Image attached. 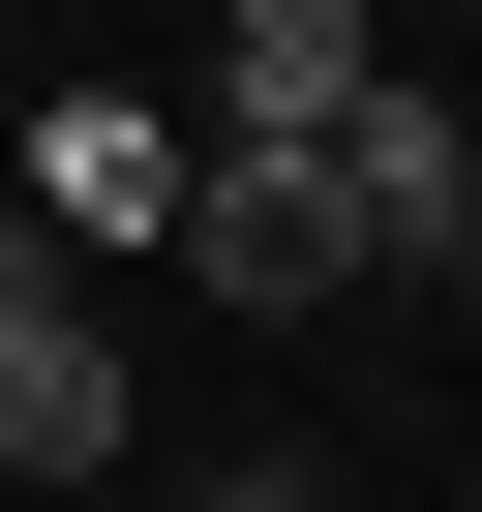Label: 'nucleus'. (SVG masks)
Instances as JSON below:
<instances>
[{"instance_id": "obj_1", "label": "nucleus", "mask_w": 482, "mask_h": 512, "mask_svg": "<svg viewBox=\"0 0 482 512\" xmlns=\"http://www.w3.org/2000/svg\"><path fill=\"white\" fill-rule=\"evenodd\" d=\"M0 482H31V512L121 482V302H91V241H31V211H0Z\"/></svg>"}, {"instance_id": "obj_2", "label": "nucleus", "mask_w": 482, "mask_h": 512, "mask_svg": "<svg viewBox=\"0 0 482 512\" xmlns=\"http://www.w3.org/2000/svg\"><path fill=\"white\" fill-rule=\"evenodd\" d=\"M181 272H211L241 332H302V302H362V211H332V151H181Z\"/></svg>"}, {"instance_id": "obj_3", "label": "nucleus", "mask_w": 482, "mask_h": 512, "mask_svg": "<svg viewBox=\"0 0 482 512\" xmlns=\"http://www.w3.org/2000/svg\"><path fill=\"white\" fill-rule=\"evenodd\" d=\"M332 211H362V302H392V272H482V121L392 61V91L332 121Z\"/></svg>"}, {"instance_id": "obj_4", "label": "nucleus", "mask_w": 482, "mask_h": 512, "mask_svg": "<svg viewBox=\"0 0 482 512\" xmlns=\"http://www.w3.org/2000/svg\"><path fill=\"white\" fill-rule=\"evenodd\" d=\"M362 91H392L362 0H211V121H181V151H332Z\"/></svg>"}, {"instance_id": "obj_5", "label": "nucleus", "mask_w": 482, "mask_h": 512, "mask_svg": "<svg viewBox=\"0 0 482 512\" xmlns=\"http://www.w3.org/2000/svg\"><path fill=\"white\" fill-rule=\"evenodd\" d=\"M31 241H181V121L151 91H61L31 121Z\"/></svg>"}, {"instance_id": "obj_6", "label": "nucleus", "mask_w": 482, "mask_h": 512, "mask_svg": "<svg viewBox=\"0 0 482 512\" xmlns=\"http://www.w3.org/2000/svg\"><path fill=\"white\" fill-rule=\"evenodd\" d=\"M211 512H302V482H211Z\"/></svg>"}, {"instance_id": "obj_7", "label": "nucleus", "mask_w": 482, "mask_h": 512, "mask_svg": "<svg viewBox=\"0 0 482 512\" xmlns=\"http://www.w3.org/2000/svg\"><path fill=\"white\" fill-rule=\"evenodd\" d=\"M91 512H121V482H91Z\"/></svg>"}]
</instances>
